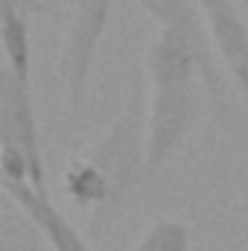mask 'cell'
<instances>
[{"mask_svg": "<svg viewBox=\"0 0 248 251\" xmlns=\"http://www.w3.org/2000/svg\"><path fill=\"white\" fill-rule=\"evenodd\" d=\"M41 237L32 231V234H12L6 231L3 234V243H0V251H41Z\"/></svg>", "mask_w": 248, "mask_h": 251, "instance_id": "11", "label": "cell"}, {"mask_svg": "<svg viewBox=\"0 0 248 251\" xmlns=\"http://www.w3.org/2000/svg\"><path fill=\"white\" fill-rule=\"evenodd\" d=\"M196 251H207V249H204V246H196Z\"/></svg>", "mask_w": 248, "mask_h": 251, "instance_id": "13", "label": "cell"}, {"mask_svg": "<svg viewBox=\"0 0 248 251\" xmlns=\"http://www.w3.org/2000/svg\"><path fill=\"white\" fill-rule=\"evenodd\" d=\"M204 82H190L173 91H152L149 94V120H146V158L149 176H155L190 137L198 126L207 105Z\"/></svg>", "mask_w": 248, "mask_h": 251, "instance_id": "3", "label": "cell"}, {"mask_svg": "<svg viewBox=\"0 0 248 251\" xmlns=\"http://www.w3.org/2000/svg\"><path fill=\"white\" fill-rule=\"evenodd\" d=\"M146 85H149L146 70L140 64H134L120 114L111 120L105 134L91 149L82 152L105 176V181L111 187V210L149 176V158H146L149 97H146Z\"/></svg>", "mask_w": 248, "mask_h": 251, "instance_id": "1", "label": "cell"}, {"mask_svg": "<svg viewBox=\"0 0 248 251\" xmlns=\"http://www.w3.org/2000/svg\"><path fill=\"white\" fill-rule=\"evenodd\" d=\"M111 12H114V0H76V9L67 21L62 50H59V76L64 82V94L73 114L82 111L91 70L111 24Z\"/></svg>", "mask_w": 248, "mask_h": 251, "instance_id": "2", "label": "cell"}, {"mask_svg": "<svg viewBox=\"0 0 248 251\" xmlns=\"http://www.w3.org/2000/svg\"><path fill=\"white\" fill-rule=\"evenodd\" d=\"M243 9H246V12H248V0H243Z\"/></svg>", "mask_w": 248, "mask_h": 251, "instance_id": "14", "label": "cell"}, {"mask_svg": "<svg viewBox=\"0 0 248 251\" xmlns=\"http://www.w3.org/2000/svg\"><path fill=\"white\" fill-rule=\"evenodd\" d=\"M0 146H12L24 152L32 170V187L47 190V164L41 149V131L35 117V102L29 82L18 79L12 70L3 67L0 73Z\"/></svg>", "mask_w": 248, "mask_h": 251, "instance_id": "4", "label": "cell"}, {"mask_svg": "<svg viewBox=\"0 0 248 251\" xmlns=\"http://www.w3.org/2000/svg\"><path fill=\"white\" fill-rule=\"evenodd\" d=\"M219 64L234 79L248 108V21L234 0H198Z\"/></svg>", "mask_w": 248, "mask_h": 251, "instance_id": "5", "label": "cell"}, {"mask_svg": "<svg viewBox=\"0 0 248 251\" xmlns=\"http://www.w3.org/2000/svg\"><path fill=\"white\" fill-rule=\"evenodd\" d=\"M64 196L82 210H111V187L105 176L85 158L76 155L62 176Z\"/></svg>", "mask_w": 248, "mask_h": 251, "instance_id": "9", "label": "cell"}, {"mask_svg": "<svg viewBox=\"0 0 248 251\" xmlns=\"http://www.w3.org/2000/svg\"><path fill=\"white\" fill-rule=\"evenodd\" d=\"M29 12H44L38 0H0V47L6 70L29 82L32 76V35Z\"/></svg>", "mask_w": 248, "mask_h": 251, "instance_id": "7", "label": "cell"}, {"mask_svg": "<svg viewBox=\"0 0 248 251\" xmlns=\"http://www.w3.org/2000/svg\"><path fill=\"white\" fill-rule=\"evenodd\" d=\"M134 251H196L193 237L181 219H155L134 243Z\"/></svg>", "mask_w": 248, "mask_h": 251, "instance_id": "10", "label": "cell"}, {"mask_svg": "<svg viewBox=\"0 0 248 251\" xmlns=\"http://www.w3.org/2000/svg\"><path fill=\"white\" fill-rule=\"evenodd\" d=\"M3 190L18 204L21 216L29 222V228L41 237V243L50 251H91L79 228L53 204L50 193L32 184H12V181H3Z\"/></svg>", "mask_w": 248, "mask_h": 251, "instance_id": "6", "label": "cell"}, {"mask_svg": "<svg viewBox=\"0 0 248 251\" xmlns=\"http://www.w3.org/2000/svg\"><path fill=\"white\" fill-rule=\"evenodd\" d=\"M137 3H140V9H143L158 26L178 29V32L187 35L207 59L219 62V56H216V50H213V41H210V32H207V26H204L198 0H137Z\"/></svg>", "mask_w": 248, "mask_h": 251, "instance_id": "8", "label": "cell"}, {"mask_svg": "<svg viewBox=\"0 0 248 251\" xmlns=\"http://www.w3.org/2000/svg\"><path fill=\"white\" fill-rule=\"evenodd\" d=\"M243 207H246V219H248V196H246V204H243Z\"/></svg>", "mask_w": 248, "mask_h": 251, "instance_id": "12", "label": "cell"}]
</instances>
